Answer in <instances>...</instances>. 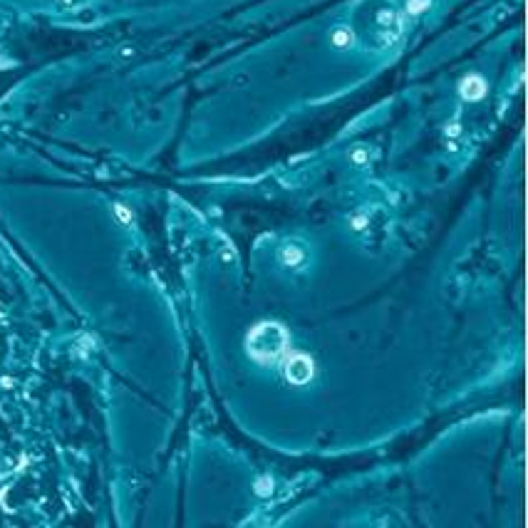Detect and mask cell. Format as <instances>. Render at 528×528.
Here are the masks:
<instances>
[{
    "instance_id": "1",
    "label": "cell",
    "mask_w": 528,
    "mask_h": 528,
    "mask_svg": "<svg viewBox=\"0 0 528 528\" xmlns=\"http://www.w3.org/2000/svg\"><path fill=\"white\" fill-rule=\"evenodd\" d=\"M246 350L256 362H278L285 355V350H288V333L278 323H261L258 328L250 330L248 340H246Z\"/></svg>"
},
{
    "instance_id": "2",
    "label": "cell",
    "mask_w": 528,
    "mask_h": 528,
    "mask_svg": "<svg viewBox=\"0 0 528 528\" xmlns=\"http://www.w3.org/2000/svg\"><path fill=\"white\" fill-rule=\"evenodd\" d=\"M312 375H315V362L307 355H303V352L290 355L288 362H285V380L293 382V385H307Z\"/></svg>"
},
{
    "instance_id": "3",
    "label": "cell",
    "mask_w": 528,
    "mask_h": 528,
    "mask_svg": "<svg viewBox=\"0 0 528 528\" xmlns=\"http://www.w3.org/2000/svg\"><path fill=\"white\" fill-rule=\"evenodd\" d=\"M459 90L464 99H472L474 102V99H481V97L486 95V82H483L479 74H472V77H466V80L461 82Z\"/></svg>"
},
{
    "instance_id": "4",
    "label": "cell",
    "mask_w": 528,
    "mask_h": 528,
    "mask_svg": "<svg viewBox=\"0 0 528 528\" xmlns=\"http://www.w3.org/2000/svg\"><path fill=\"white\" fill-rule=\"evenodd\" d=\"M280 261H283L285 266H301V263L305 261V253H303L298 246H285V248L280 250Z\"/></svg>"
},
{
    "instance_id": "5",
    "label": "cell",
    "mask_w": 528,
    "mask_h": 528,
    "mask_svg": "<svg viewBox=\"0 0 528 528\" xmlns=\"http://www.w3.org/2000/svg\"><path fill=\"white\" fill-rule=\"evenodd\" d=\"M352 42V33L347 28H337L335 33H333V45L335 47H347Z\"/></svg>"
},
{
    "instance_id": "6",
    "label": "cell",
    "mask_w": 528,
    "mask_h": 528,
    "mask_svg": "<svg viewBox=\"0 0 528 528\" xmlns=\"http://www.w3.org/2000/svg\"><path fill=\"white\" fill-rule=\"evenodd\" d=\"M424 8H429V0H409V3H407V10L415 13V15H417V13L424 10Z\"/></svg>"
},
{
    "instance_id": "7",
    "label": "cell",
    "mask_w": 528,
    "mask_h": 528,
    "mask_svg": "<svg viewBox=\"0 0 528 528\" xmlns=\"http://www.w3.org/2000/svg\"><path fill=\"white\" fill-rule=\"evenodd\" d=\"M256 491L261 496H268L273 491V481H268V479H261V481L256 483Z\"/></svg>"
},
{
    "instance_id": "8",
    "label": "cell",
    "mask_w": 528,
    "mask_h": 528,
    "mask_svg": "<svg viewBox=\"0 0 528 528\" xmlns=\"http://www.w3.org/2000/svg\"><path fill=\"white\" fill-rule=\"evenodd\" d=\"M367 157H369V154L365 152V149H355V152H352V161H355V164H365V161H367Z\"/></svg>"
},
{
    "instance_id": "9",
    "label": "cell",
    "mask_w": 528,
    "mask_h": 528,
    "mask_svg": "<svg viewBox=\"0 0 528 528\" xmlns=\"http://www.w3.org/2000/svg\"><path fill=\"white\" fill-rule=\"evenodd\" d=\"M117 214H120L125 221H129V214H127V209H122V206H120V209H117Z\"/></svg>"
}]
</instances>
